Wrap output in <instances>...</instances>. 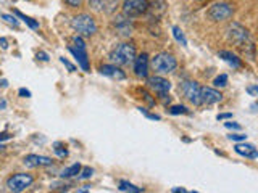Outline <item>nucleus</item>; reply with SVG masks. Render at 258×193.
Here are the masks:
<instances>
[{
    "label": "nucleus",
    "mask_w": 258,
    "mask_h": 193,
    "mask_svg": "<svg viewBox=\"0 0 258 193\" xmlns=\"http://www.w3.org/2000/svg\"><path fill=\"white\" fill-rule=\"evenodd\" d=\"M119 190H121V191H131V193H139V191H142V188L136 187V185L129 183V182H126V180H121V182H119Z\"/></svg>",
    "instance_id": "nucleus-20"
},
{
    "label": "nucleus",
    "mask_w": 258,
    "mask_h": 193,
    "mask_svg": "<svg viewBox=\"0 0 258 193\" xmlns=\"http://www.w3.org/2000/svg\"><path fill=\"white\" fill-rule=\"evenodd\" d=\"M247 93L252 96H258V85H248L247 87Z\"/></svg>",
    "instance_id": "nucleus-29"
},
{
    "label": "nucleus",
    "mask_w": 258,
    "mask_h": 193,
    "mask_svg": "<svg viewBox=\"0 0 258 193\" xmlns=\"http://www.w3.org/2000/svg\"><path fill=\"white\" fill-rule=\"evenodd\" d=\"M223 95L215 90V88H210V87H204L202 88V103H207V105H213L221 102Z\"/></svg>",
    "instance_id": "nucleus-12"
},
{
    "label": "nucleus",
    "mask_w": 258,
    "mask_h": 193,
    "mask_svg": "<svg viewBox=\"0 0 258 193\" xmlns=\"http://www.w3.org/2000/svg\"><path fill=\"white\" fill-rule=\"evenodd\" d=\"M61 63H63V64H64V66H67V68H68V69H70L71 72H73V71H75V69H76V68H75V66H73V64H71V63H70L68 60H64V58H61Z\"/></svg>",
    "instance_id": "nucleus-33"
},
{
    "label": "nucleus",
    "mask_w": 258,
    "mask_h": 193,
    "mask_svg": "<svg viewBox=\"0 0 258 193\" xmlns=\"http://www.w3.org/2000/svg\"><path fill=\"white\" fill-rule=\"evenodd\" d=\"M232 115H231V113H224V115H218V121H220V119H229Z\"/></svg>",
    "instance_id": "nucleus-37"
},
{
    "label": "nucleus",
    "mask_w": 258,
    "mask_h": 193,
    "mask_svg": "<svg viewBox=\"0 0 258 193\" xmlns=\"http://www.w3.org/2000/svg\"><path fill=\"white\" fill-rule=\"evenodd\" d=\"M2 20H4L5 23H8V24H12V26H15V28H18V26H20L18 20H16L13 15H2Z\"/></svg>",
    "instance_id": "nucleus-25"
},
{
    "label": "nucleus",
    "mask_w": 258,
    "mask_h": 193,
    "mask_svg": "<svg viewBox=\"0 0 258 193\" xmlns=\"http://www.w3.org/2000/svg\"><path fill=\"white\" fill-rule=\"evenodd\" d=\"M24 166L28 167H39V166H50L52 159L47 156H39V155H28L23 159Z\"/></svg>",
    "instance_id": "nucleus-11"
},
{
    "label": "nucleus",
    "mask_w": 258,
    "mask_h": 193,
    "mask_svg": "<svg viewBox=\"0 0 258 193\" xmlns=\"http://www.w3.org/2000/svg\"><path fill=\"white\" fill-rule=\"evenodd\" d=\"M149 2L147 0H124L123 4V12L129 18H136L141 16L149 10Z\"/></svg>",
    "instance_id": "nucleus-6"
},
{
    "label": "nucleus",
    "mask_w": 258,
    "mask_h": 193,
    "mask_svg": "<svg viewBox=\"0 0 258 193\" xmlns=\"http://www.w3.org/2000/svg\"><path fill=\"white\" fill-rule=\"evenodd\" d=\"M229 40H232L244 53H247V48L253 50V44H252V40H250L248 31L245 28H242L237 23H234L229 28Z\"/></svg>",
    "instance_id": "nucleus-1"
},
{
    "label": "nucleus",
    "mask_w": 258,
    "mask_h": 193,
    "mask_svg": "<svg viewBox=\"0 0 258 193\" xmlns=\"http://www.w3.org/2000/svg\"><path fill=\"white\" fill-rule=\"evenodd\" d=\"M236 153H239L240 156H245L250 159H256L258 158V151L253 145L250 143H237L236 145Z\"/></svg>",
    "instance_id": "nucleus-13"
},
{
    "label": "nucleus",
    "mask_w": 258,
    "mask_h": 193,
    "mask_svg": "<svg viewBox=\"0 0 258 193\" xmlns=\"http://www.w3.org/2000/svg\"><path fill=\"white\" fill-rule=\"evenodd\" d=\"M0 44H2V47H4V48H7V40H5V39L0 40Z\"/></svg>",
    "instance_id": "nucleus-41"
},
{
    "label": "nucleus",
    "mask_w": 258,
    "mask_h": 193,
    "mask_svg": "<svg viewBox=\"0 0 258 193\" xmlns=\"http://www.w3.org/2000/svg\"><path fill=\"white\" fill-rule=\"evenodd\" d=\"M149 85L155 90L157 93L160 95H166L169 92V88H171V82L163 77H160V76H153L149 79Z\"/></svg>",
    "instance_id": "nucleus-9"
},
{
    "label": "nucleus",
    "mask_w": 258,
    "mask_h": 193,
    "mask_svg": "<svg viewBox=\"0 0 258 193\" xmlns=\"http://www.w3.org/2000/svg\"><path fill=\"white\" fill-rule=\"evenodd\" d=\"M216 87H224L226 84H228V76L226 74H221V76H218L216 79H215V82H213Z\"/></svg>",
    "instance_id": "nucleus-27"
},
{
    "label": "nucleus",
    "mask_w": 258,
    "mask_h": 193,
    "mask_svg": "<svg viewBox=\"0 0 258 193\" xmlns=\"http://www.w3.org/2000/svg\"><path fill=\"white\" fill-rule=\"evenodd\" d=\"M173 36H174V39H176L181 45H187V40H185V37H184V34H182V31H181L179 28H177V26L173 28Z\"/></svg>",
    "instance_id": "nucleus-23"
},
{
    "label": "nucleus",
    "mask_w": 258,
    "mask_h": 193,
    "mask_svg": "<svg viewBox=\"0 0 258 193\" xmlns=\"http://www.w3.org/2000/svg\"><path fill=\"white\" fill-rule=\"evenodd\" d=\"M32 182H34V177L31 174H24V172H20V174H15L12 175L10 179L7 180V187L10 191H24L28 187H31Z\"/></svg>",
    "instance_id": "nucleus-5"
},
{
    "label": "nucleus",
    "mask_w": 258,
    "mask_h": 193,
    "mask_svg": "<svg viewBox=\"0 0 258 193\" xmlns=\"http://www.w3.org/2000/svg\"><path fill=\"white\" fill-rule=\"evenodd\" d=\"M37 58H39V60H42V61H48V56H47V53H44V52H39V53H37Z\"/></svg>",
    "instance_id": "nucleus-35"
},
{
    "label": "nucleus",
    "mask_w": 258,
    "mask_h": 193,
    "mask_svg": "<svg viewBox=\"0 0 258 193\" xmlns=\"http://www.w3.org/2000/svg\"><path fill=\"white\" fill-rule=\"evenodd\" d=\"M53 150H55V153L58 155L60 158H67L68 156V150H67V147H64L63 143H60V142H56L55 145H53Z\"/></svg>",
    "instance_id": "nucleus-24"
},
{
    "label": "nucleus",
    "mask_w": 258,
    "mask_h": 193,
    "mask_svg": "<svg viewBox=\"0 0 258 193\" xmlns=\"http://www.w3.org/2000/svg\"><path fill=\"white\" fill-rule=\"evenodd\" d=\"M224 126L228 129H236V131H239V129H240V126L236 124V123H224Z\"/></svg>",
    "instance_id": "nucleus-34"
},
{
    "label": "nucleus",
    "mask_w": 258,
    "mask_h": 193,
    "mask_svg": "<svg viewBox=\"0 0 258 193\" xmlns=\"http://www.w3.org/2000/svg\"><path fill=\"white\" fill-rule=\"evenodd\" d=\"M184 95L187 96V100L192 102L194 105H202V88L196 82V80H189L182 85Z\"/></svg>",
    "instance_id": "nucleus-8"
},
{
    "label": "nucleus",
    "mask_w": 258,
    "mask_h": 193,
    "mask_svg": "<svg viewBox=\"0 0 258 193\" xmlns=\"http://www.w3.org/2000/svg\"><path fill=\"white\" fill-rule=\"evenodd\" d=\"M234 13V8L229 4H216L208 10L210 20L213 21H226L229 20Z\"/></svg>",
    "instance_id": "nucleus-7"
},
{
    "label": "nucleus",
    "mask_w": 258,
    "mask_h": 193,
    "mask_svg": "<svg viewBox=\"0 0 258 193\" xmlns=\"http://www.w3.org/2000/svg\"><path fill=\"white\" fill-rule=\"evenodd\" d=\"M177 66L176 63V58L173 55L169 53H158L153 56L152 60V68L155 72H161V74H165V72H171L174 71Z\"/></svg>",
    "instance_id": "nucleus-4"
},
{
    "label": "nucleus",
    "mask_w": 258,
    "mask_h": 193,
    "mask_svg": "<svg viewBox=\"0 0 258 193\" xmlns=\"http://www.w3.org/2000/svg\"><path fill=\"white\" fill-rule=\"evenodd\" d=\"M141 113H144V115L147 116V118H150V119H155V121H158V119H160V116H158V115H152V113H147V110H144V108H141Z\"/></svg>",
    "instance_id": "nucleus-31"
},
{
    "label": "nucleus",
    "mask_w": 258,
    "mask_h": 193,
    "mask_svg": "<svg viewBox=\"0 0 258 193\" xmlns=\"http://www.w3.org/2000/svg\"><path fill=\"white\" fill-rule=\"evenodd\" d=\"M165 10H166V4L163 2V0H155L152 5H149V10L147 12H150V16H152V20L153 18H158L160 15H163L165 13Z\"/></svg>",
    "instance_id": "nucleus-16"
},
{
    "label": "nucleus",
    "mask_w": 258,
    "mask_h": 193,
    "mask_svg": "<svg viewBox=\"0 0 258 193\" xmlns=\"http://www.w3.org/2000/svg\"><path fill=\"white\" fill-rule=\"evenodd\" d=\"M220 58H223L224 61H228L229 64H232L234 68H240L242 66V61L237 58L236 55H232L231 52H226V50L220 52Z\"/></svg>",
    "instance_id": "nucleus-17"
},
{
    "label": "nucleus",
    "mask_w": 258,
    "mask_h": 193,
    "mask_svg": "<svg viewBox=\"0 0 258 193\" xmlns=\"http://www.w3.org/2000/svg\"><path fill=\"white\" fill-rule=\"evenodd\" d=\"M134 71H136V76L147 77V72H149V56H147V53H142L136 58Z\"/></svg>",
    "instance_id": "nucleus-10"
},
{
    "label": "nucleus",
    "mask_w": 258,
    "mask_h": 193,
    "mask_svg": "<svg viewBox=\"0 0 258 193\" xmlns=\"http://www.w3.org/2000/svg\"><path fill=\"white\" fill-rule=\"evenodd\" d=\"M81 172V164H73L61 172V177H75Z\"/></svg>",
    "instance_id": "nucleus-21"
},
{
    "label": "nucleus",
    "mask_w": 258,
    "mask_h": 193,
    "mask_svg": "<svg viewBox=\"0 0 258 193\" xmlns=\"http://www.w3.org/2000/svg\"><path fill=\"white\" fill-rule=\"evenodd\" d=\"M7 108V102L4 99H0V110H5Z\"/></svg>",
    "instance_id": "nucleus-39"
},
{
    "label": "nucleus",
    "mask_w": 258,
    "mask_h": 193,
    "mask_svg": "<svg viewBox=\"0 0 258 193\" xmlns=\"http://www.w3.org/2000/svg\"><path fill=\"white\" fill-rule=\"evenodd\" d=\"M100 72L103 76H108V77H113V79H124V72L121 71L118 66H115V64H103V66L100 68Z\"/></svg>",
    "instance_id": "nucleus-15"
},
{
    "label": "nucleus",
    "mask_w": 258,
    "mask_h": 193,
    "mask_svg": "<svg viewBox=\"0 0 258 193\" xmlns=\"http://www.w3.org/2000/svg\"><path fill=\"white\" fill-rule=\"evenodd\" d=\"M116 26H118V29L121 31V34H124V36L131 34V24H129L127 20H124V18H118Z\"/></svg>",
    "instance_id": "nucleus-19"
},
{
    "label": "nucleus",
    "mask_w": 258,
    "mask_h": 193,
    "mask_svg": "<svg viewBox=\"0 0 258 193\" xmlns=\"http://www.w3.org/2000/svg\"><path fill=\"white\" fill-rule=\"evenodd\" d=\"M169 113H171V115H185V113H187V108L185 107H179V105H177V107H171L169 108Z\"/></svg>",
    "instance_id": "nucleus-26"
},
{
    "label": "nucleus",
    "mask_w": 258,
    "mask_h": 193,
    "mask_svg": "<svg viewBox=\"0 0 258 193\" xmlns=\"http://www.w3.org/2000/svg\"><path fill=\"white\" fill-rule=\"evenodd\" d=\"M89 2H91V5L95 8V10H103V8L110 7V12H111L113 10L111 5H115L116 0H89Z\"/></svg>",
    "instance_id": "nucleus-18"
},
{
    "label": "nucleus",
    "mask_w": 258,
    "mask_h": 193,
    "mask_svg": "<svg viewBox=\"0 0 258 193\" xmlns=\"http://www.w3.org/2000/svg\"><path fill=\"white\" fill-rule=\"evenodd\" d=\"M15 15L18 16V18H21L24 23L28 24V26L31 28V29H39V23L37 21H34V20H31L29 16H26V15H23L21 12H15Z\"/></svg>",
    "instance_id": "nucleus-22"
},
{
    "label": "nucleus",
    "mask_w": 258,
    "mask_h": 193,
    "mask_svg": "<svg viewBox=\"0 0 258 193\" xmlns=\"http://www.w3.org/2000/svg\"><path fill=\"white\" fill-rule=\"evenodd\" d=\"M91 175H92V169L91 167H84L83 174H81V179H89Z\"/></svg>",
    "instance_id": "nucleus-30"
},
{
    "label": "nucleus",
    "mask_w": 258,
    "mask_h": 193,
    "mask_svg": "<svg viewBox=\"0 0 258 193\" xmlns=\"http://www.w3.org/2000/svg\"><path fill=\"white\" fill-rule=\"evenodd\" d=\"M20 95H21V96H26V99H29V96H31V92L26 90V88H20Z\"/></svg>",
    "instance_id": "nucleus-36"
},
{
    "label": "nucleus",
    "mask_w": 258,
    "mask_h": 193,
    "mask_svg": "<svg viewBox=\"0 0 258 193\" xmlns=\"http://www.w3.org/2000/svg\"><path fill=\"white\" fill-rule=\"evenodd\" d=\"M64 2H67L70 7L76 8V7H79V5H81V2H83V0H64Z\"/></svg>",
    "instance_id": "nucleus-32"
},
{
    "label": "nucleus",
    "mask_w": 258,
    "mask_h": 193,
    "mask_svg": "<svg viewBox=\"0 0 258 193\" xmlns=\"http://www.w3.org/2000/svg\"><path fill=\"white\" fill-rule=\"evenodd\" d=\"M68 50L75 55V58L79 61L81 68L84 71H89V61H87V53H86V48H79V47H70Z\"/></svg>",
    "instance_id": "nucleus-14"
},
{
    "label": "nucleus",
    "mask_w": 258,
    "mask_h": 193,
    "mask_svg": "<svg viewBox=\"0 0 258 193\" xmlns=\"http://www.w3.org/2000/svg\"><path fill=\"white\" fill-rule=\"evenodd\" d=\"M73 28L78 31V34L84 37H91L97 32V24L91 15H78L73 18Z\"/></svg>",
    "instance_id": "nucleus-3"
},
{
    "label": "nucleus",
    "mask_w": 258,
    "mask_h": 193,
    "mask_svg": "<svg viewBox=\"0 0 258 193\" xmlns=\"http://www.w3.org/2000/svg\"><path fill=\"white\" fill-rule=\"evenodd\" d=\"M110 58L118 66L129 64L136 58V47L133 44H121L110 53Z\"/></svg>",
    "instance_id": "nucleus-2"
},
{
    "label": "nucleus",
    "mask_w": 258,
    "mask_h": 193,
    "mask_svg": "<svg viewBox=\"0 0 258 193\" xmlns=\"http://www.w3.org/2000/svg\"><path fill=\"white\" fill-rule=\"evenodd\" d=\"M228 137H229V140H234V142H242L247 139V135H242V134H231Z\"/></svg>",
    "instance_id": "nucleus-28"
},
{
    "label": "nucleus",
    "mask_w": 258,
    "mask_h": 193,
    "mask_svg": "<svg viewBox=\"0 0 258 193\" xmlns=\"http://www.w3.org/2000/svg\"><path fill=\"white\" fill-rule=\"evenodd\" d=\"M10 134H7V132H2V134H0V142H2V140H7V139H10Z\"/></svg>",
    "instance_id": "nucleus-38"
},
{
    "label": "nucleus",
    "mask_w": 258,
    "mask_h": 193,
    "mask_svg": "<svg viewBox=\"0 0 258 193\" xmlns=\"http://www.w3.org/2000/svg\"><path fill=\"white\" fill-rule=\"evenodd\" d=\"M173 191H174V193H177V191H181V193H185V190H184V188H173Z\"/></svg>",
    "instance_id": "nucleus-40"
}]
</instances>
